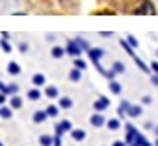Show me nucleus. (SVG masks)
Returning a JSON list of instances; mask_svg holds the SVG:
<instances>
[{
  "instance_id": "ea45409f",
  "label": "nucleus",
  "mask_w": 158,
  "mask_h": 146,
  "mask_svg": "<svg viewBox=\"0 0 158 146\" xmlns=\"http://www.w3.org/2000/svg\"><path fill=\"white\" fill-rule=\"evenodd\" d=\"M144 129H147V131H150V129H154V125L150 123V121H147V123H144Z\"/></svg>"
},
{
  "instance_id": "423d86ee",
  "label": "nucleus",
  "mask_w": 158,
  "mask_h": 146,
  "mask_svg": "<svg viewBox=\"0 0 158 146\" xmlns=\"http://www.w3.org/2000/svg\"><path fill=\"white\" fill-rule=\"evenodd\" d=\"M20 92V86L18 84H4L0 80V94H6V95H16Z\"/></svg>"
},
{
  "instance_id": "37998d69",
  "label": "nucleus",
  "mask_w": 158,
  "mask_h": 146,
  "mask_svg": "<svg viewBox=\"0 0 158 146\" xmlns=\"http://www.w3.org/2000/svg\"><path fill=\"white\" fill-rule=\"evenodd\" d=\"M154 146H158V136H156V140H154Z\"/></svg>"
},
{
  "instance_id": "c9c22d12",
  "label": "nucleus",
  "mask_w": 158,
  "mask_h": 146,
  "mask_svg": "<svg viewBox=\"0 0 158 146\" xmlns=\"http://www.w3.org/2000/svg\"><path fill=\"white\" fill-rule=\"evenodd\" d=\"M18 49H20V53H27L29 51V45L26 43V41H22V43L18 45Z\"/></svg>"
},
{
  "instance_id": "f704fd0d",
  "label": "nucleus",
  "mask_w": 158,
  "mask_h": 146,
  "mask_svg": "<svg viewBox=\"0 0 158 146\" xmlns=\"http://www.w3.org/2000/svg\"><path fill=\"white\" fill-rule=\"evenodd\" d=\"M150 72L158 74V59H156V60H150Z\"/></svg>"
},
{
  "instance_id": "aec40b11",
  "label": "nucleus",
  "mask_w": 158,
  "mask_h": 146,
  "mask_svg": "<svg viewBox=\"0 0 158 146\" xmlns=\"http://www.w3.org/2000/svg\"><path fill=\"white\" fill-rule=\"evenodd\" d=\"M109 92H111L113 95H121V92H123V84L117 82V80H111L109 82Z\"/></svg>"
},
{
  "instance_id": "c756f323",
  "label": "nucleus",
  "mask_w": 158,
  "mask_h": 146,
  "mask_svg": "<svg viewBox=\"0 0 158 146\" xmlns=\"http://www.w3.org/2000/svg\"><path fill=\"white\" fill-rule=\"evenodd\" d=\"M74 39L78 41V43H80V47H82V51H84V53H88L90 49H92V45H90L86 39H82V37H74Z\"/></svg>"
},
{
  "instance_id": "bb28decb",
  "label": "nucleus",
  "mask_w": 158,
  "mask_h": 146,
  "mask_svg": "<svg viewBox=\"0 0 158 146\" xmlns=\"http://www.w3.org/2000/svg\"><path fill=\"white\" fill-rule=\"evenodd\" d=\"M39 144L41 146H53V135H41L39 136Z\"/></svg>"
},
{
  "instance_id": "412c9836",
  "label": "nucleus",
  "mask_w": 158,
  "mask_h": 146,
  "mask_svg": "<svg viewBox=\"0 0 158 146\" xmlns=\"http://www.w3.org/2000/svg\"><path fill=\"white\" fill-rule=\"evenodd\" d=\"M41 95H43V94H41V90L35 88V86H33L31 90H27V99H29V101H39Z\"/></svg>"
},
{
  "instance_id": "4be33fe9",
  "label": "nucleus",
  "mask_w": 158,
  "mask_h": 146,
  "mask_svg": "<svg viewBox=\"0 0 158 146\" xmlns=\"http://www.w3.org/2000/svg\"><path fill=\"white\" fill-rule=\"evenodd\" d=\"M45 111H47V115H49V119H55V117H59L60 107H59V105H55V103H49V105L45 107Z\"/></svg>"
},
{
  "instance_id": "a878e982",
  "label": "nucleus",
  "mask_w": 158,
  "mask_h": 146,
  "mask_svg": "<svg viewBox=\"0 0 158 146\" xmlns=\"http://www.w3.org/2000/svg\"><path fill=\"white\" fill-rule=\"evenodd\" d=\"M0 49H2L6 55H10V53H12V43H10L6 37H0Z\"/></svg>"
},
{
  "instance_id": "1a4fd4ad",
  "label": "nucleus",
  "mask_w": 158,
  "mask_h": 146,
  "mask_svg": "<svg viewBox=\"0 0 158 146\" xmlns=\"http://www.w3.org/2000/svg\"><path fill=\"white\" fill-rule=\"evenodd\" d=\"M69 135H70V138H72L74 142H84V140H86V136H88L84 129H72Z\"/></svg>"
},
{
  "instance_id": "20e7f679",
  "label": "nucleus",
  "mask_w": 158,
  "mask_h": 146,
  "mask_svg": "<svg viewBox=\"0 0 158 146\" xmlns=\"http://www.w3.org/2000/svg\"><path fill=\"white\" fill-rule=\"evenodd\" d=\"M90 125L94 127V129H102V127H106L107 123V119H106V115L104 113H98V111H94L92 115H90Z\"/></svg>"
},
{
  "instance_id": "f03ea898",
  "label": "nucleus",
  "mask_w": 158,
  "mask_h": 146,
  "mask_svg": "<svg viewBox=\"0 0 158 146\" xmlns=\"http://www.w3.org/2000/svg\"><path fill=\"white\" fill-rule=\"evenodd\" d=\"M88 57H90V60H92V64L98 68L100 74H104L106 68L102 66V59L106 57V49H102V47H92V49L88 51Z\"/></svg>"
},
{
  "instance_id": "9d476101",
  "label": "nucleus",
  "mask_w": 158,
  "mask_h": 146,
  "mask_svg": "<svg viewBox=\"0 0 158 146\" xmlns=\"http://www.w3.org/2000/svg\"><path fill=\"white\" fill-rule=\"evenodd\" d=\"M31 84L35 88H43L45 84H47V78H45V74L43 72H35V74L31 76Z\"/></svg>"
},
{
  "instance_id": "79ce46f5",
  "label": "nucleus",
  "mask_w": 158,
  "mask_h": 146,
  "mask_svg": "<svg viewBox=\"0 0 158 146\" xmlns=\"http://www.w3.org/2000/svg\"><path fill=\"white\" fill-rule=\"evenodd\" d=\"M152 132H154V135L158 136V125H154V129H152Z\"/></svg>"
},
{
  "instance_id": "ddd939ff",
  "label": "nucleus",
  "mask_w": 158,
  "mask_h": 146,
  "mask_svg": "<svg viewBox=\"0 0 158 146\" xmlns=\"http://www.w3.org/2000/svg\"><path fill=\"white\" fill-rule=\"evenodd\" d=\"M6 70H8V74L10 76H20L22 74V66L16 63V60H10L8 66H6Z\"/></svg>"
},
{
  "instance_id": "b1692460",
  "label": "nucleus",
  "mask_w": 158,
  "mask_h": 146,
  "mask_svg": "<svg viewBox=\"0 0 158 146\" xmlns=\"http://www.w3.org/2000/svg\"><path fill=\"white\" fill-rule=\"evenodd\" d=\"M111 70L119 76V74H123V72L127 70V66H125V63H121V60H115V63L111 64Z\"/></svg>"
},
{
  "instance_id": "f3484780",
  "label": "nucleus",
  "mask_w": 158,
  "mask_h": 146,
  "mask_svg": "<svg viewBox=\"0 0 158 146\" xmlns=\"http://www.w3.org/2000/svg\"><path fill=\"white\" fill-rule=\"evenodd\" d=\"M14 117V109H12L8 103L6 105H2L0 107V119H4V121H8V119H12Z\"/></svg>"
},
{
  "instance_id": "9b49d317",
  "label": "nucleus",
  "mask_w": 158,
  "mask_h": 146,
  "mask_svg": "<svg viewBox=\"0 0 158 146\" xmlns=\"http://www.w3.org/2000/svg\"><path fill=\"white\" fill-rule=\"evenodd\" d=\"M43 94H45V97H49V99H59V97H60L57 86H45L43 88Z\"/></svg>"
},
{
  "instance_id": "7ed1b4c3",
  "label": "nucleus",
  "mask_w": 158,
  "mask_h": 146,
  "mask_svg": "<svg viewBox=\"0 0 158 146\" xmlns=\"http://www.w3.org/2000/svg\"><path fill=\"white\" fill-rule=\"evenodd\" d=\"M64 49H66V57H72V59L80 57V55L84 53L80 43H78L76 39H69V41H66V45H64Z\"/></svg>"
},
{
  "instance_id": "2eb2a0df",
  "label": "nucleus",
  "mask_w": 158,
  "mask_h": 146,
  "mask_svg": "<svg viewBox=\"0 0 158 146\" xmlns=\"http://www.w3.org/2000/svg\"><path fill=\"white\" fill-rule=\"evenodd\" d=\"M51 57L53 59H63V57H66V49L64 47H60V45H53L51 47Z\"/></svg>"
},
{
  "instance_id": "f8f14e48",
  "label": "nucleus",
  "mask_w": 158,
  "mask_h": 146,
  "mask_svg": "<svg viewBox=\"0 0 158 146\" xmlns=\"http://www.w3.org/2000/svg\"><path fill=\"white\" fill-rule=\"evenodd\" d=\"M8 105L14 109V111H18V109H22V107H23V99H22V97L18 95V94H16V95H10Z\"/></svg>"
},
{
  "instance_id": "a19ab883",
  "label": "nucleus",
  "mask_w": 158,
  "mask_h": 146,
  "mask_svg": "<svg viewBox=\"0 0 158 146\" xmlns=\"http://www.w3.org/2000/svg\"><path fill=\"white\" fill-rule=\"evenodd\" d=\"M100 35H102V37H111L113 33L111 31H100Z\"/></svg>"
},
{
  "instance_id": "2f4dec72",
  "label": "nucleus",
  "mask_w": 158,
  "mask_h": 146,
  "mask_svg": "<svg viewBox=\"0 0 158 146\" xmlns=\"http://www.w3.org/2000/svg\"><path fill=\"white\" fill-rule=\"evenodd\" d=\"M102 76H104L107 82H111V80H115V76H117V74H115V72H113L111 68H109V70H106V72H104V74H102Z\"/></svg>"
},
{
  "instance_id": "4468645a",
  "label": "nucleus",
  "mask_w": 158,
  "mask_h": 146,
  "mask_svg": "<svg viewBox=\"0 0 158 146\" xmlns=\"http://www.w3.org/2000/svg\"><path fill=\"white\" fill-rule=\"evenodd\" d=\"M72 105H74V99H72V97H69V95H60L59 97V107L60 109H72Z\"/></svg>"
},
{
  "instance_id": "e433bc0d",
  "label": "nucleus",
  "mask_w": 158,
  "mask_h": 146,
  "mask_svg": "<svg viewBox=\"0 0 158 146\" xmlns=\"http://www.w3.org/2000/svg\"><path fill=\"white\" fill-rule=\"evenodd\" d=\"M6 103H8V95H6V94H0V107L6 105Z\"/></svg>"
},
{
  "instance_id": "c85d7f7f",
  "label": "nucleus",
  "mask_w": 158,
  "mask_h": 146,
  "mask_svg": "<svg viewBox=\"0 0 158 146\" xmlns=\"http://www.w3.org/2000/svg\"><path fill=\"white\" fill-rule=\"evenodd\" d=\"M125 39H127V43H129V45H131L133 49H135V51H137V49H139V39L135 37V35H131V33H129V35H127Z\"/></svg>"
},
{
  "instance_id": "0eeeda50",
  "label": "nucleus",
  "mask_w": 158,
  "mask_h": 146,
  "mask_svg": "<svg viewBox=\"0 0 158 146\" xmlns=\"http://www.w3.org/2000/svg\"><path fill=\"white\" fill-rule=\"evenodd\" d=\"M143 115V105H137V103H131L129 109H127V117L129 119H137Z\"/></svg>"
},
{
  "instance_id": "f257e3e1",
  "label": "nucleus",
  "mask_w": 158,
  "mask_h": 146,
  "mask_svg": "<svg viewBox=\"0 0 158 146\" xmlns=\"http://www.w3.org/2000/svg\"><path fill=\"white\" fill-rule=\"evenodd\" d=\"M156 12H158L156 4L152 0H141V2L133 8V14H137V16H154Z\"/></svg>"
},
{
  "instance_id": "c03bdc74",
  "label": "nucleus",
  "mask_w": 158,
  "mask_h": 146,
  "mask_svg": "<svg viewBox=\"0 0 158 146\" xmlns=\"http://www.w3.org/2000/svg\"><path fill=\"white\" fill-rule=\"evenodd\" d=\"M156 59H158V49H156Z\"/></svg>"
},
{
  "instance_id": "6e6552de",
  "label": "nucleus",
  "mask_w": 158,
  "mask_h": 146,
  "mask_svg": "<svg viewBox=\"0 0 158 146\" xmlns=\"http://www.w3.org/2000/svg\"><path fill=\"white\" fill-rule=\"evenodd\" d=\"M49 119V115H47V111L45 109H37V111H35L33 115H31V121L35 125H41V123H45V121Z\"/></svg>"
},
{
  "instance_id": "a18cd8bd",
  "label": "nucleus",
  "mask_w": 158,
  "mask_h": 146,
  "mask_svg": "<svg viewBox=\"0 0 158 146\" xmlns=\"http://www.w3.org/2000/svg\"><path fill=\"white\" fill-rule=\"evenodd\" d=\"M0 146H4V144H2V140H0Z\"/></svg>"
},
{
  "instance_id": "7c9ffc66",
  "label": "nucleus",
  "mask_w": 158,
  "mask_h": 146,
  "mask_svg": "<svg viewBox=\"0 0 158 146\" xmlns=\"http://www.w3.org/2000/svg\"><path fill=\"white\" fill-rule=\"evenodd\" d=\"M72 60H74V66H76V68H80V70H86L88 68V64L84 63L80 57H76V59H72Z\"/></svg>"
},
{
  "instance_id": "cd10ccee",
  "label": "nucleus",
  "mask_w": 158,
  "mask_h": 146,
  "mask_svg": "<svg viewBox=\"0 0 158 146\" xmlns=\"http://www.w3.org/2000/svg\"><path fill=\"white\" fill-rule=\"evenodd\" d=\"M57 125L60 127V129H63V132H70V131H72V123H70L69 119H63V121H59Z\"/></svg>"
},
{
  "instance_id": "39448f33",
  "label": "nucleus",
  "mask_w": 158,
  "mask_h": 146,
  "mask_svg": "<svg viewBox=\"0 0 158 146\" xmlns=\"http://www.w3.org/2000/svg\"><path fill=\"white\" fill-rule=\"evenodd\" d=\"M109 105H111V101H109V97H106V95H100L98 99L92 103L94 111H98V113H104L106 109H109Z\"/></svg>"
},
{
  "instance_id": "72a5a7b5",
  "label": "nucleus",
  "mask_w": 158,
  "mask_h": 146,
  "mask_svg": "<svg viewBox=\"0 0 158 146\" xmlns=\"http://www.w3.org/2000/svg\"><path fill=\"white\" fill-rule=\"evenodd\" d=\"M141 103H143V105H152V95H143Z\"/></svg>"
},
{
  "instance_id": "5701e85b",
  "label": "nucleus",
  "mask_w": 158,
  "mask_h": 146,
  "mask_svg": "<svg viewBox=\"0 0 158 146\" xmlns=\"http://www.w3.org/2000/svg\"><path fill=\"white\" fill-rule=\"evenodd\" d=\"M119 45H121V49H123V51H125L127 55H129L131 59H133V57H135V55H137V53H135V49H133V47H131L129 43H127V39H119Z\"/></svg>"
},
{
  "instance_id": "393cba45",
  "label": "nucleus",
  "mask_w": 158,
  "mask_h": 146,
  "mask_svg": "<svg viewBox=\"0 0 158 146\" xmlns=\"http://www.w3.org/2000/svg\"><path fill=\"white\" fill-rule=\"evenodd\" d=\"M133 60H135V64L139 66V68H141L143 72H150V66L147 64V63H144V60L141 59V57H137V55H135V57H133Z\"/></svg>"
},
{
  "instance_id": "dca6fc26",
  "label": "nucleus",
  "mask_w": 158,
  "mask_h": 146,
  "mask_svg": "<svg viewBox=\"0 0 158 146\" xmlns=\"http://www.w3.org/2000/svg\"><path fill=\"white\" fill-rule=\"evenodd\" d=\"M129 105H131V101H129V99H121L119 107H117V115H119V119H125V117H127V109H129Z\"/></svg>"
},
{
  "instance_id": "a211bd4d",
  "label": "nucleus",
  "mask_w": 158,
  "mask_h": 146,
  "mask_svg": "<svg viewBox=\"0 0 158 146\" xmlns=\"http://www.w3.org/2000/svg\"><path fill=\"white\" fill-rule=\"evenodd\" d=\"M106 129H107V131H111V132L119 131V129H121V119H119V117H115V119H107Z\"/></svg>"
},
{
  "instance_id": "58836bf2",
  "label": "nucleus",
  "mask_w": 158,
  "mask_h": 146,
  "mask_svg": "<svg viewBox=\"0 0 158 146\" xmlns=\"http://www.w3.org/2000/svg\"><path fill=\"white\" fill-rule=\"evenodd\" d=\"M111 146H129V144H127L125 140H113V142H111Z\"/></svg>"
},
{
  "instance_id": "6ab92c4d",
  "label": "nucleus",
  "mask_w": 158,
  "mask_h": 146,
  "mask_svg": "<svg viewBox=\"0 0 158 146\" xmlns=\"http://www.w3.org/2000/svg\"><path fill=\"white\" fill-rule=\"evenodd\" d=\"M82 72H84V70L76 68V66H72V70L69 72V80H70V82H74V84H76V82H80V80H82Z\"/></svg>"
},
{
  "instance_id": "473e14b6",
  "label": "nucleus",
  "mask_w": 158,
  "mask_h": 146,
  "mask_svg": "<svg viewBox=\"0 0 158 146\" xmlns=\"http://www.w3.org/2000/svg\"><path fill=\"white\" fill-rule=\"evenodd\" d=\"M53 146H63V136L60 135H53Z\"/></svg>"
},
{
  "instance_id": "4c0bfd02",
  "label": "nucleus",
  "mask_w": 158,
  "mask_h": 146,
  "mask_svg": "<svg viewBox=\"0 0 158 146\" xmlns=\"http://www.w3.org/2000/svg\"><path fill=\"white\" fill-rule=\"evenodd\" d=\"M150 84L158 88V74H154V72H152V76H150Z\"/></svg>"
}]
</instances>
